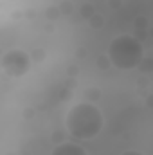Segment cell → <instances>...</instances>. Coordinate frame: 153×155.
Segmentation results:
<instances>
[{"mask_svg":"<svg viewBox=\"0 0 153 155\" xmlns=\"http://www.w3.org/2000/svg\"><path fill=\"white\" fill-rule=\"evenodd\" d=\"M103 128V116L90 103H77L67 114V130L77 139H92Z\"/></svg>","mask_w":153,"mask_h":155,"instance_id":"1","label":"cell"},{"mask_svg":"<svg viewBox=\"0 0 153 155\" xmlns=\"http://www.w3.org/2000/svg\"><path fill=\"white\" fill-rule=\"evenodd\" d=\"M108 58L112 65L121 71L135 69L142 60V45L139 40L130 35H121L110 41Z\"/></svg>","mask_w":153,"mask_h":155,"instance_id":"2","label":"cell"},{"mask_svg":"<svg viewBox=\"0 0 153 155\" xmlns=\"http://www.w3.org/2000/svg\"><path fill=\"white\" fill-rule=\"evenodd\" d=\"M29 67H31V60L24 51L15 49L2 56V69L9 76H22L29 71Z\"/></svg>","mask_w":153,"mask_h":155,"instance_id":"3","label":"cell"},{"mask_svg":"<svg viewBox=\"0 0 153 155\" xmlns=\"http://www.w3.org/2000/svg\"><path fill=\"white\" fill-rule=\"evenodd\" d=\"M50 155H86L85 150L79 146V144H74V143H61L60 146H56L52 150Z\"/></svg>","mask_w":153,"mask_h":155,"instance_id":"4","label":"cell"},{"mask_svg":"<svg viewBox=\"0 0 153 155\" xmlns=\"http://www.w3.org/2000/svg\"><path fill=\"white\" fill-rule=\"evenodd\" d=\"M121 155H144V153H141V152H135V150H130V152H124V153H121Z\"/></svg>","mask_w":153,"mask_h":155,"instance_id":"5","label":"cell"}]
</instances>
